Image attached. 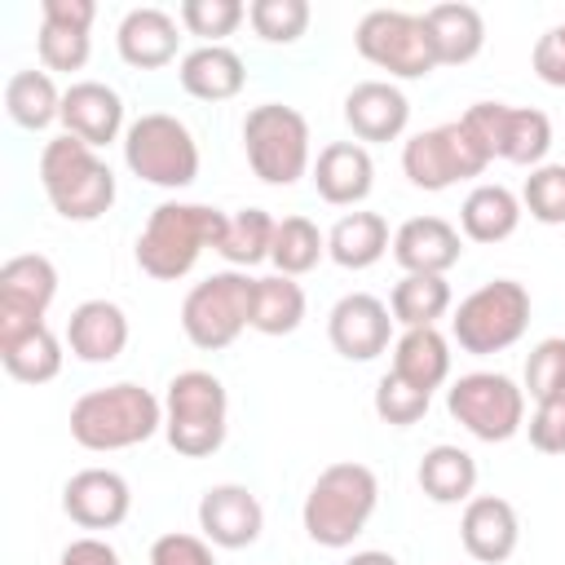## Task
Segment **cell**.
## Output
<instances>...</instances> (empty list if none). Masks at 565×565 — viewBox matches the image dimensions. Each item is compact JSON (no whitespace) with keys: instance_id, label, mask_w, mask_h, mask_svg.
I'll use <instances>...</instances> for the list:
<instances>
[{"instance_id":"6da1fadb","label":"cell","mask_w":565,"mask_h":565,"mask_svg":"<svg viewBox=\"0 0 565 565\" xmlns=\"http://www.w3.org/2000/svg\"><path fill=\"white\" fill-rule=\"evenodd\" d=\"M66 424H71V441L93 455L132 450L154 433H163V402L137 380H119V384L79 393L71 402Z\"/></svg>"},{"instance_id":"7a4b0ae2","label":"cell","mask_w":565,"mask_h":565,"mask_svg":"<svg viewBox=\"0 0 565 565\" xmlns=\"http://www.w3.org/2000/svg\"><path fill=\"white\" fill-rule=\"evenodd\" d=\"M225 216L230 212H221L212 203H177V199L159 203L137 234V252H132L137 269L154 282L185 278L207 247L216 252V243L225 234Z\"/></svg>"},{"instance_id":"3957f363","label":"cell","mask_w":565,"mask_h":565,"mask_svg":"<svg viewBox=\"0 0 565 565\" xmlns=\"http://www.w3.org/2000/svg\"><path fill=\"white\" fill-rule=\"evenodd\" d=\"M375 508H380V477L358 459H340L313 477L300 503V525L318 547L340 552L353 547V539L366 530Z\"/></svg>"},{"instance_id":"277c9868","label":"cell","mask_w":565,"mask_h":565,"mask_svg":"<svg viewBox=\"0 0 565 565\" xmlns=\"http://www.w3.org/2000/svg\"><path fill=\"white\" fill-rule=\"evenodd\" d=\"M40 190L62 221L84 225V221H97L110 212L115 172L93 146L62 132V137L44 141V150H40Z\"/></svg>"},{"instance_id":"5b68a950","label":"cell","mask_w":565,"mask_h":565,"mask_svg":"<svg viewBox=\"0 0 565 565\" xmlns=\"http://www.w3.org/2000/svg\"><path fill=\"white\" fill-rule=\"evenodd\" d=\"M230 393L212 371H177L163 393V437L185 459H207L225 446Z\"/></svg>"},{"instance_id":"8992f818","label":"cell","mask_w":565,"mask_h":565,"mask_svg":"<svg viewBox=\"0 0 565 565\" xmlns=\"http://www.w3.org/2000/svg\"><path fill=\"white\" fill-rule=\"evenodd\" d=\"M243 154L265 185H296L313 168L309 119L282 102L252 106L243 115Z\"/></svg>"},{"instance_id":"52a82bcc","label":"cell","mask_w":565,"mask_h":565,"mask_svg":"<svg viewBox=\"0 0 565 565\" xmlns=\"http://www.w3.org/2000/svg\"><path fill=\"white\" fill-rule=\"evenodd\" d=\"M525 327H530V291L516 278L481 282L450 313V340L472 358H490V353L512 349L525 335Z\"/></svg>"},{"instance_id":"ba28073f","label":"cell","mask_w":565,"mask_h":565,"mask_svg":"<svg viewBox=\"0 0 565 565\" xmlns=\"http://www.w3.org/2000/svg\"><path fill=\"white\" fill-rule=\"evenodd\" d=\"M124 163L137 181L159 185V190H185L199 177V141L194 132L168 115V110H146L128 124L124 132Z\"/></svg>"},{"instance_id":"9c48e42d","label":"cell","mask_w":565,"mask_h":565,"mask_svg":"<svg viewBox=\"0 0 565 565\" xmlns=\"http://www.w3.org/2000/svg\"><path fill=\"white\" fill-rule=\"evenodd\" d=\"M252 291L256 278L247 269H221L194 282L181 300V331L194 349L221 353L252 327Z\"/></svg>"},{"instance_id":"30bf717a","label":"cell","mask_w":565,"mask_h":565,"mask_svg":"<svg viewBox=\"0 0 565 565\" xmlns=\"http://www.w3.org/2000/svg\"><path fill=\"white\" fill-rule=\"evenodd\" d=\"M463 132L477 141V150L494 163L539 168L552 146V119L539 106H508V102H472L459 115Z\"/></svg>"},{"instance_id":"8fae6325","label":"cell","mask_w":565,"mask_h":565,"mask_svg":"<svg viewBox=\"0 0 565 565\" xmlns=\"http://www.w3.org/2000/svg\"><path fill=\"white\" fill-rule=\"evenodd\" d=\"M450 419L477 441H508L525 428V388L503 371H468L446 388Z\"/></svg>"},{"instance_id":"7c38bea8","label":"cell","mask_w":565,"mask_h":565,"mask_svg":"<svg viewBox=\"0 0 565 565\" xmlns=\"http://www.w3.org/2000/svg\"><path fill=\"white\" fill-rule=\"evenodd\" d=\"M486 168H490V159L477 150V141L463 132L459 119L424 128V132L402 141V172L415 190H428V194L450 190L459 181H472Z\"/></svg>"},{"instance_id":"4fadbf2b","label":"cell","mask_w":565,"mask_h":565,"mask_svg":"<svg viewBox=\"0 0 565 565\" xmlns=\"http://www.w3.org/2000/svg\"><path fill=\"white\" fill-rule=\"evenodd\" d=\"M353 44L371 66L388 71V79H424V75L437 71V57H433L428 35H424V18L406 13V9L362 13V22L353 31Z\"/></svg>"},{"instance_id":"5bb4252c","label":"cell","mask_w":565,"mask_h":565,"mask_svg":"<svg viewBox=\"0 0 565 565\" xmlns=\"http://www.w3.org/2000/svg\"><path fill=\"white\" fill-rule=\"evenodd\" d=\"M327 340L349 362H371L393 344V309L371 291H349L327 313Z\"/></svg>"},{"instance_id":"9a60e30c","label":"cell","mask_w":565,"mask_h":565,"mask_svg":"<svg viewBox=\"0 0 565 565\" xmlns=\"http://www.w3.org/2000/svg\"><path fill=\"white\" fill-rule=\"evenodd\" d=\"M199 530L212 547L221 552H243L260 539L265 530V508L260 499L238 486V481H221V486H207L203 499H199Z\"/></svg>"},{"instance_id":"2e32d148","label":"cell","mask_w":565,"mask_h":565,"mask_svg":"<svg viewBox=\"0 0 565 565\" xmlns=\"http://www.w3.org/2000/svg\"><path fill=\"white\" fill-rule=\"evenodd\" d=\"M62 512L79 530H115L132 512V490L115 468H79L62 486Z\"/></svg>"},{"instance_id":"e0dca14e","label":"cell","mask_w":565,"mask_h":565,"mask_svg":"<svg viewBox=\"0 0 565 565\" xmlns=\"http://www.w3.org/2000/svg\"><path fill=\"white\" fill-rule=\"evenodd\" d=\"M62 340L44 318L0 313V362L18 384H49L62 371Z\"/></svg>"},{"instance_id":"ac0fdd59","label":"cell","mask_w":565,"mask_h":565,"mask_svg":"<svg viewBox=\"0 0 565 565\" xmlns=\"http://www.w3.org/2000/svg\"><path fill=\"white\" fill-rule=\"evenodd\" d=\"M62 128H66V137H79L93 150L124 141V132H128L124 97L102 79H75L62 93Z\"/></svg>"},{"instance_id":"d6986e66","label":"cell","mask_w":565,"mask_h":565,"mask_svg":"<svg viewBox=\"0 0 565 565\" xmlns=\"http://www.w3.org/2000/svg\"><path fill=\"white\" fill-rule=\"evenodd\" d=\"M459 543L477 565H503L521 543L516 508L499 494H472L459 516Z\"/></svg>"},{"instance_id":"ffe728a7","label":"cell","mask_w":565,"mask_h":565,"mask_svg":"<svg viewBox=\"0 0 565 565\" xmlns=\"http://www.w3.org/2000/svg\"><path fill=\"white\" fill-rule=\"evenodd\" d=\"M344 124L362 146L397 141L411 124V102L393 79H362L344 93Z\"/></svg>"},{"instance_id":"44dd1931","label":"cell","mask_w":565,"mask_h":565,"mask_svg":"<svg viewBox=\"0 0 565 565\" xmlns=\"http://www.w3.org/2000/svg\"><path fill=\"white\" fill-rule=\"evenodd\" d=\"M313 190L331 207H358L375 185V159L362 141H327L309 168Z\"/></svg>"},{"instance_id":"7402d4cb","label":"cell","mask_w":565,"mask_h":565,"mask_svg":"<svg viewBox=\"0 0 565 565\" xmlns=\"http://www.w3.org/2000/svg\"><path fill=\"white\" fill-rule=\"evenodd\" d=\"M463 256V234L441 216H411L393 230V260L402 274H446Z\"/></svg>"},{"instance_id":"603a6c76","label":"cell","mask_w":565,"mask_h":565,"mask_svg":"<svg viewBox=\"0 0 565 565\" xmlns=\"http://www.w3.org/2000/svg\"><path fill=\"white\" fill-rule=\"evenodd\" d=\"M177 44H181V22L168 9L141 4L119 18L115 49L132 71H159V66L177 62Z\"/></svg>"},{"instance_id":"cb8c5ba5","label":"cell","mask_w":565,"mask_h":565,"mask_svg":"<svg viewBox=\"0 0 565 565\" xmlns=\"http://www.w3.org/2000/svg\"><path fill=\"white\" fill-rule=\"evenodd\" d=\"M66 349L88 366H106L128 349V313L115 300H84L66 318Z\"/></svg>"},{"instance_id":"d4e9b609","label":"cell","mask_w":565,"mask_h":565,"mask_svg":"<svg viewBox=\"0 0 565 565\" xmlns=\"http://www.w3.org/2000/svg\"><path fill=\"white\" fill-rule=\"evenodd\" d=\"M53 300H57V265L49 256L22 252L0 265V313L44 318Z\"/></svg>"},{"instance_id":"484cf974","label":"cell","mask_w":565,"mask_h":565,"mask_svg":"<svg viewBox=\"0 0 565 565\" xmlns=\"http://www.w3.org/2000/svg\"><path fill=\"white\" fill-rule=\"evenodd\" d=\"M419 18H424V35H428L437 66H463L486 49V18L472 4L450 0V4L424 9Z\"/></svg>"},{"instance_id":"4316f807","label":"cell","mask_w":565,"mask_h":565,"mask_svg":"<svg viewBox=\"0 0 565 565\" xmlns=\"http://www.w3.org/2000/svg\"><path fill=\"white\" fill-rule=\"evenodd\" d=\"M177 79L199 102H230V97L243 93L247 71H243V57L230 44H199L181 57Z\"/></svg>"},{"instance_id":"83f0119b","label":"cell","mask_w":565,"mask_h":565,"mask_svg":"<svg viewBox=\"0 0 565 565\" xmlns=\"http://www.w3.org/2000/svg\"><path fill=\"white\" fill-rule=\"evenodd\" d=\"M521 216H525L521 194H512L499 181H481L468 190V199L459 207V234L468 243H503L516 234Z\"/></svg>"},{"instance_id":"f1b7e54d","label":"cell","mask_w":565,"mask_h":565,"mask_svg":"<svg viewBox=\"0 0 565 565\" xmlns=\"http://www.w3.org/2000/svg\"><path fill=\"white\" fill-rule=\"evenodd\" d=\"M388 252H393V234H388V221L380 212H344L327 230V256L340 269H371Z\"/></svg>"},{"instance_id":"f546056e","label":"cell","mask_w":565,"mask_h":565,"mask_svg":"<svg viewBox=\"0 0 565 565\" xmlns=\"http://www.w3.org/2000/svg\"><path fill=\"white\" fill-rule=\"evenodd\" d=\"M393 375H402L406 384L437 393L450 380V340L437 327H411L393 340Z\"/></svg>"},{"instance_id":"4dcf8cb0","label":"cell","mask_w":565,"mask_h":565,"mask_svg":"<svg viewBox=\"0 0 565 565\" xmlns=\"http://www.w3.org/2000/svg\"><path fill=\"white\" fill-rule=\"evenodd\" d=\"M415 481H419V490H424L433 503H441V508L468 503L472 490H477V459H472L463 446L437 441V446L424 450Z\"/></svg>"},{"instance_id":"1f68e13d","label":"cell","mask_w":565,"mask_h":565,"mask_svg":"<svg viewBox=\"0 0 565 565\" xmlns=\"http://www.w3.org/2000/svg\"><path fill=\"white\" fill-rule=\"evenodd\" d=\"M4 110L18 128L44 132L49 124H62V88L49 71H13L4 84Z\"/></svg>"},{"instance_id":"d6a6232c","label":"cell","mask_w":565,"mask_h":565,"mask_svg":"<svg viewBox=\"0 0 565 565\" xmlns=\"http://www.w3.org/2000/svg\"><path fill=\"white\" fill-rule=\"evenodd\" d=\"M450 282L446 274H402L388 291V309H393V322L402 331L411 327H437V318L450 313Z\"/></svg>"},{"instance_id":"836d02e7","label":"cell","mask_w":565,"mask_h":565,"mask_svg":"<svg viewBox=\"0 0 565 565\" xmlns=\"http://www.w3.org/2000/svg\"><path fill=\"white\" fill-rule=\"evenodd\" d=\"M305 322V287L287 274L256 278L252 291V331L260 335H291Z\"/></svg>"},{"instance_id":"e575fe53","label":"cell","mask_w":565,"mask_h":565,"mask_svg":"<svg viewBox=\"0 0 565 565\" xmlns=\"http://www.w3.org/2000/svg\"><path fill=\"white\" fill-rule=\"evenodd\" d=\"M274 230H278V221H274L265 207L230 212L216 252L230 260V269H252V265L269 260V252H274Z\"/></svg>"},{"instance_id":"d590c367","label":"cell","mask_w":565,"mask_h":565,"mask_svg":"<svg viewBox=\"0 0 565 565\" xmlns=\"http://www.w3.org/2000/svg\"><path fill=\"white\" fill-rule=\"evenodd\" d=\"M327 256V234L309 221V216H282L274 230V269L287 278H300L309 269H318V260Z\"/></svg>"},{"instance_id":"8d00e7d4","label":"cell","mask_w":565,"mask_h":565,"mask_svg":"<svg viewBox=\"0 0 565 565\" xmlns=\"http://www.w3.org/2000/svg\"><path fill=\"white\" fill-rule=\"evenodd\" d=\"M525 397L539 402H565V335H547L525 358Z\"/></svg>"},{"instance_id":"74e56055","label":"cell","mask_w":565,"mask_h":565,"mask_svg":"<svg viewBox=\"0 0 565 565\" xmlns=\"http://www.w3.org/2000/svg\"><path fill=\"white\" fill-rule=\"evenodd\" d=\"M247 22L256 40L265 44H296L309 31V4L305 0H252Z\"/></svg>"},{"instance_id":"f35d334b","label":"cell","mask_w":565,"mask_h":565,"mask_svg":"<svg viewBox=\"0 0 565 565\" xmlns=\"http://www.w3.org/2000/svg\"><path fill=\"white\" fill-rule=\"evenodd\" d=\"M243 18H247L243 0H185L177 13V22L190 35H199L203 44H221L225 35H234L243 26Z\"/></svg>"},{"instance_id":"ab89813d","label":"cell","mask_w":565,"mask_h":565,"mask_svg":"<svg viewBox=\"0 0 565 565\" xmlns=\"http://www.w3.org/2000/svg\"><path fill=\"white\" fill-rule=\"evenodd\" d=\"M521 207L539 225H565V163L530 168V177L521 185Z\"/></svg>"},{"instance_id":"60d3db41","label":"cell","mask_w":565,"mask_h":565,"mask_svg":"<svg viewBox=\"0 0 565 565\" xmlns=\"http://www.w3.org/2000/svg\"><path fill=\"white\" fill-rule=\"evenodd\" d=\"M35 53H40V66H44V71H84V62H88V53H93V40H88V31H79V26L44 22V18H40Z\"/></svg>"},{"instance_id":"b9f144b4","label":"cell","mask_w":565,"mask_h":565,"mask_svg":"<svg viewBox=\"0 0 565 565\" xmlns=\"http://www.w3.org/2000/svg\"><path fill=\"white\" fill-rule=\"evenodd\" d=\"M428 406H433V393L406 384V380L393 375V371L380 375V384H375V415H380L388 428H411V424H419V419L428 415Z\"/></svg>"},{"instance_id":"7bdbcfd3","label":"cell","mask_w":565,"mask_h":565,"mask_svg":"<svg viewBox=\"0 0 565 565\" xmlns=\"http://www.w3.org/2000/svg\"><path fill=\"white\" fill-rule=\"evenodd\" d=\"M150 565H216V547L203 534L168 530L150 543Z\"/></svg>"},{"instance_id":"ee69618b","label":"cell","mask_w":565,"mask_h":565,"mask_svg":"<svg viewBox=\"0 0 565 565\" xmlns=\"http://www.w3.org/2000/svg\"><path fill=\"white\" fill-rule=\"evenodd\" d=\"M525 433L539 455H565V402H539Z\"/></svg>"},{"instance_id":"f6af8a7d","label":"cell","mask_w":565,"mask_h":565,"mask_svg":"<svg viewBox=\"0 0 565 565\" xmlns=\"http://www.w3.org/2000/svg\"><path fill=\"white\" fill-rule=\"evenodd\" d=\"M530 66H534V75H539L547 88H565V49L556 44L552 31L539 35V44H534V53H530Z\"/></svg>"},{"instance_id":"bcb514c9","label":"cell","mask_w":565,"mask_h":565,"mask_svg":"<svg viewBox=\"0 0 565 565\" xmlns=\"http://www.w3.org/2000/svg\"><path fill=\"white\" fill-rule=\"evenodd\" d=\"M57 565H119V552H115V543H106L97 534H79L62 547Z\"/></svg>"},{"instance_id":"7dc6e473","label":"cell","mask_w":565,"mask_h":565,"mask_svg":"<svg viewBox=\"0 0 565 565\" xmlns=\"http://www.w3.org/2000/svg\"><path fill=\"white\" fill-rule=\"evenodd\" d=\"M40 18H44V22H66V26L88 31L93 18H97V4H93V0H40Z\"/></svg>"},{"instance_id":"c3c4849f","label":"cell","mask_w":565,"mask_h":565,"mask_svg":"<svg viewBox=\"0 0 565 565\" xmlns=\"http://www.w3.org/2000/svg\"><path fill=\"white\" fill-rule=\"evenodd\" d=\"M344 565H402L393 552H380V547H366V552H353Z\"/></svg>"},{"instance_id":"681fc988","label":"cell","mask_w":565,"mask_h":565,"mask_svg":"<svg viewBox=\"0 0 565 565\" xmlns=\"http://www.w3.org/2000/svg\"><path fill=\"white\" fill-rule=\"evenodd\" d=\"M552 35H556V44L565 49V22H561V26H552Z\"/></svg>"}]
</instances>
